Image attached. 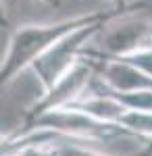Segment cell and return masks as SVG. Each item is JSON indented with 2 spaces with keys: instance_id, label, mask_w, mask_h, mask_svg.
Masks as SVG:
<instances>
[{
  "instance_id": "1",
  "label": "cell",
  "mask_w": 152,
  "mask_h": 156,
  "mask_svg": "<svg viewBox=\"0 0 152 156\" xmlns=\"http://www.w3.org/2000/svg\"><path fill=\"white\" fill-rule=\"evenodd\" d=\"M140 9H146V4L140 2V4L125 6V9L117 6L115 11H94L88 15H77V17L54 21V23H31L17 27L9 37V48H6V54L0 62V90L11 83L21 71L29 69V65L40 54H44L56 40L67 36L69 31H75L79 27H85L92 23H108L110 19H115L123 12L140 11Z\"/></svg>"
},
{
  "instance_id": "2",
  "label": "cell",
  "mask_w": 152,
  "mask_h": 156,
  "mask_svg": "<svg viewBox=\"0 0 152 156\" xmlns=\"http://www.w3.org/2000/svg\"><path fill=\"white\" fill-rule=\"evenodd\" d=\"M31 129H44V131L56 133L60 137H69V140H77V142H104V140L129 135L123 127H119L115 123L98 121L90 115H83L79 110H73V108H67V106L42 112L40 117L31 119L29 123H23L13 133L23 135Z\"/></svg>"
},
{
  "instance_id": "3",
  "label": "cell",
  "mask_w": 152,
  "mask_h": 156,
  "mask_svg": "<svg viewBox=\"0 0 152 156\" xmlns=\"http://www.w3.org/2000/svg\"><path fill=\"white\" fill-rule=\"evenodd\" d=\"M106 23H92V25H85V27H79L75 31H69L67 36L56 40L44 54H40L29 65V69L35 73L42 90H48L50 85H54L81 58V50L88 46V42L92 37L98 36V31Z\"/></svg>"
},
{
  "instance_id": "4",
  "label": "cell",
  "mask_w": 152,
  "mask_h": 156,
  "mask_svg": "<svg viewBox=\"0 0 152 156\" xmlns=\"http://www.w3.org/2000/svg\"><path fill=\"white\" fill-rule=\"evenodd\" d=\"M100 48L106 56H131L152 50V19L140 17L133 11L123 12L98 31Z\"/></svg>"
},
{
  "instance_id": "5",
  "label": "cell",
  "mask_w": 152,
  "mask_h": 156,
  "mask_svg": "<svg viewBox=\"0 0 152 156\" xmlns=\"http://www.w3.org/2000/svg\"><path fill=\"white\" fill-rule=\"evenodd\" d=\"M92 75H94L92 67H90L88 60L81 56V58L77 60V62L60 77L56 83L50 85L48 90H44L42 98H38L34 104L25 110L23 123H29L31 119L40 117L42 112L52 110V108L67 106V104L73 102L75 98H79L83 92H85V87H88V83H90Z\"/></svg>"
},
{
  "instance_id": "6",
  "label": "cell",
  "mask_w": 152,
  "mask_h": 156,
  "mask_svg": "<svg viewBox=\"0 0 152 156\" xmlns=\"http://www.w3.org/2000/svg\"><path fill=\"white\" fill-rule=\"evenodd\" d=\"M48 156H110V154L96 152L92 148L83 146V142L56 135L54 140L48 142ZM121 156H140V150L138 152H131V154H121Z\"/></svg>"
},
{
  "instance_id": "7",
  "label": "cell",
  "mask_w": 152,
  "mask_h": 156,
  "mask_svg": "<svg viewBox=\"0 0 152 156\" xmlns=\"http://www.w3.org/2000/svg\"><path fill=\"white\" fill-rule=\"evenodd\" d=\"M119 58H125L127 62L136 65L138 69H142L144 73H148L152 77V50L140 52V54H131V56H119Z\"/></svg>"
},
{
  "instance_id": "8",
  "label": "cell",
  "mask_w": 152,
  "mask_h": 156,
  "mask_svg": "<svg viewBox=\"0 0 152 156\" xmlns=\"http://www.w3.org/2000/svg\"><path fill=\"white\" fill-rule=\"evenodd\" d=\"M6 23H9V17H6V11H4V4H2V0H0V27H4Z\"/></svg>"
},
{
  "instance_id": "9",
  "label": "cell",
  "mask_w": 152,
  "mask_h": 156,
  "mask_svg": "<svg viewBox=\"0 0 152 156\" xmlns=\"http://www.w3.org/2000/svg\"><path fill=\"white\" fill-rule=\"evenodd\" d=\"M140 156H152V140L146 142V146L140 150Z\"/></svg>"
},
{
  "instance_id": "10",
  "label": "cell",
  "mask_w": 152,
  "mask_h": 156,
  "mask_svg": "<svg viewBox=\"0 0 152 156\" xmlns=\"http://www.w3.org/2000/svg\"><path fill=\"white\" fill-rule=\"evenodd\" d=\"M115 4H117L119 9H125V6H129V4H127V0H115Z\"/></svg>"
},
{
  "instance_id": "11",
  "label": "cell",
  "mask_w": 152,
  "mask_h": 156,
  "mask_svg": "<svg viewBox=\"0 0 152 156\" xmlns=\"http://www.w3.org/2000/svg\"><path fill=\"white\" fill-rule=\"evenodd\" d=\"M42 2H46V4H56V0H42Z\"/></svg>"
}]
</instances>
